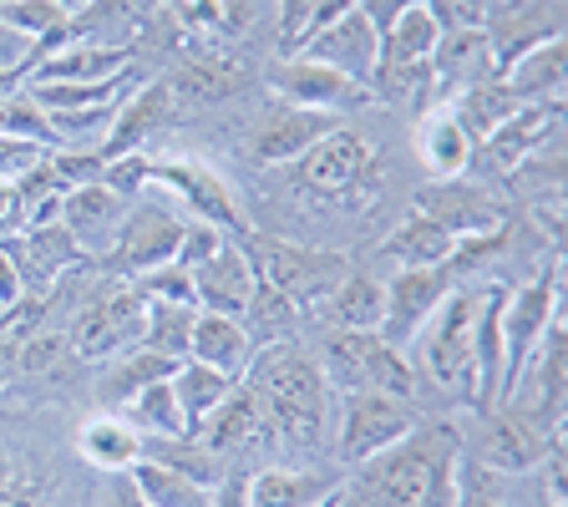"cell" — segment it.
<instances>
[{
    "instance_id": "1",
    "label": "cell",
    "mask_w": 568,
    "mask_h": 507,
    "mask_svg": "<svg viewBox=\"0 0 568 507\" xmlns=\"http://www.w3.org/2000/svg\"><path fill=\"white\" fill-rule=\"evenodd\" d=\"M239 381L264 402V412H270V422H274V447L280 452L310 457V452H320L331 442L335 391L325 386L315 355H310L305 345H295V341L260 345Z\"/></svg>"
},
{
    "instance_id": "2",
    "label": "cell",
    "mask_w": 568,
    "mask_h": 507,
    "mask_svg": "<svg viewBox=\"0 0 568 507\" xmlns=\"http://www.w3.org/2000/svg\"><path fill=\"white\" fill-rule=\"evenodd\" d=\"M447 452H462L457 426H412L396 447L361 462V477L345 487L361 497V507H416Z\"/></svg>"
},
{
    "instance_id": "3",
    "label": "cell",
    "mask_w": 568,
    "mask_h": 507,
    "mask_svg": "<svg viewBox=\"0 0 568 507\" xmlns=\"http://www.w3.org/2000/svg\"><path fill=\"white\" fill-rule=\"evenodd\" d=\"M244 249H248L254 274H260L264 284H274L300 315H315V310L335 295V284L355 270L335 249H305V244H290V239L244 234Z\"/></svg>"
},
{
    "instance_id": "4",
    "label": "cell",
    "mask_w": 568,
    "mask_h": 507,
    "mask_svg": "<svg viewBox=\"0 0 568 507\" xmlns=\"http://www.w3.org/2000/svg\"><path fill=\"white\" fill-rule=\"evenodd\" d=\"M142 325H148V300H142L128 280L102 284V290H92V295L77 305V315L67 320L71 355L102 366L112 355L142 345Z\"/></svg>"
},
{
    "instance_id": "5",
    "label": "cell",
    "mask_w": 568,
    "mask_h": 507,
    "mask_svg": "<svg viewBox=\"0 0 568 507\" xmlns=\"http://www.w3.org/2000/svg\"><path fill=\"white\" fill-rule=\"evenodd\" d=\"M473 320H477V290H457L452 284L447 300L437 305V315L426 320V331L412 341L422 376H432L442 391L473 396Z\"/></svg>"
},
{
    "instance_id": "6",
    "label": "cell",
    "mask_w": 568,
    "mask_h": 507,
    "mask_svg": "<svg viewBox=\"0 0 568 507\" xmlns=\"http://www.w3.org/2000/svg\"><path fill=\"white\" fill-rule=\"evenodd\" d=\"M554 320H564V264L548 260L544 274L508 290V305H503V396H497V406L513 396L518 371L528 366V355L538 351Z\"/></svg>"
},
{
    "instance_id": "7",
    "label": "cell",
    "mask_w": 568,
    "mask_h": 507,
    "mask_svg": "<svg viewBox=\"0 0 568 507\" xmlns=\"http://www.w3.org/2000/svg\"><path fill=\"white\" fill-rule=\"evenodd\" d=\"M412 426V402H396V396H381V391H351V396L335 402V457H341V467H361L376 452L396 447Z\"/></svg>"
},
{
    "instance_id": "8",
    "label": "cell",
    "mask_w": 568,
    "mask_h": 507,
    "mask_svg": "<svg viewBox=\"0 0 568 507\" xmlns=\"http://www.w3.org/2000/svg\"><path fill=\"white\" fill-rule=\"evenodd\" d=\"M503 406H518L544 437H564V406H568V320H554L528 366L518 371V386Z\"/></svg>"
},
{
    "instance_id": "9",
    "label": "cell",
    "mask_w": 568,
    "mask_h": 507,
    "mask_svg": "<svg viewBox=\"0 0 568 507\" xmlns=\"http://www.w3.org/2000/svg\"><path fill=\"white\" fill-rule=\"evenodd\" d=\"M412 213H422L426 224H437L452 239H483L508 229V203L477 178H432L426 189H416Z\"/></svg>"
},
{
    "instance_id": "10",
    "label": "cell",
    "mask_w": 568,
    "mask_h": 507,
    "mask_svg": "<svg viewBox=\"0 0 568 507\" xmlns=\"http://www.w3.org/2000/svg\"><path fill=\"white\" fill-rule=\"evenodd\" d=\"M148 189L173 193L189 209V219H209L234 239L248 234V219L239 209V199L229 193V183L199 158H148Z\"/></svg>"
},
{
    "instance_id": "11",
    "label": "cell",
    "mask_w": 568,
    "mask_h": 507,
    "mask_svg": "<svg viewBox=\"0 0 568 507\" xmlns=\"http://www.w3.org/2000/svg\"><path fill=\"white\" fill-rule=\"evenodd\" d=\"M193 442H199L203 452H213L224 467L229 462H244V457H270V452H280L274 447L270 412H264V402L244 386V381H239L224 402L193 426Z\"/></svg>"
},
{
    "instance_id": "12",
    "label": "cell",
    "mask_w": 568,
    "mask_h": 507,
    "mask_svg": "<svg viewBox=\"0 0 568 507\" xmlns=\"http://www.w3.org/2000/svg\"><path fill=\"white\" fill-rule=\"evenodd\" d=\"M564 26H568L564 0H487L483 41H487V51H493V71L503 77V71L518 57H528L532 47L564 41Z\"/></svg>"
},
{
    "instance_id": "13",
    "label": "cell",
    "mask_w": 568,
    "mask_h": 507,
    "mask_svg": "<svg viewBox=\"0 0 568 507\" xmlns=\"http://www.w3.org/2000/svg\"><path fill=\"white\" fill-rule=\"evenodd\" d=\"M371 173H376V148H371L366 132L345 128V122L335 132H325L295 163V183L315 199H351Z\"/></svg>"
},
{
    "instance_id": "14",
    "label": "cell",
    "mask_w": 568,
    "mask_h": 507,
    "mask_svg": "<svg viewBox=\"0 0 568 507\" xmlns=\"http://www.w3.org/2000/svg\"><path fill=\"white\" fill-rule=\"evenodd\" d=\"M178 244H183V213L142 193L128 203L122 234L112 244V264L122 270V280H138V274H153L163 264H178Z\"/></svg>"
},
{
    "instance_id": "15",
    "label": "cell",
    "mask_w": 568,
    "mask_h": 507,
    "mask_svg": "<svg viewBox=\"0 0 568 507\" xmlns=\"http://www.w3.org/2000/svg\"><path fill=\"white\" fill-rule=\"evenodd\" d=\"M548 447H554V437H544V432H538L518 406H493V412H483V432H477L473 467L477 473L523 477V473H532V467L544 462Z\"/></svg>"
},
{
    "instance_id": "16",
    "label": "cell",
    "mask_w": 568,
    "mask_h": 507,
    "mask_svg": "<svg viewBox=\"0 0 568 507\" xmlns=\"http://www.w3.org/2000/svg\"><path fill=\"white\" fill-rule=\"evenodd\" d=\"M452 274L442 270H396L386 280V315H381V341L412 355V341L426 331V320L437 315V305L447 300Z\"/></svg>"
},
{
    "instance_id": "17",
    "label": "cell",
    "mask_w": 568,
    "mask_h": 507,
    "mask_svg": "<svg viewBox=\"0 0 568 507\" xmlns=\"http://www.w3.org/2000/svg\"><path fill=\"white\" fill-rule=\"evenodd\" d=\"M564 138V102H523L508 122H497L473 153V168H493L508 178L528 153H538L544 142Z\"/></svg>"
},
{
    "instance_id": "18",
    "label": "cell",
    "mask_w": 568,
    "mask_h": 507,
    "mask_svg": "<svg viewBox=\"0 0 568 507\" xmlns=\"http://www.w3.org/2000/svg\"><path fill=\"white\" fill-rule=\"evenodd\" d=\"M295 57L320 61V67L341 71V77H351V82H361L371 92V77H376V61H381V36L371 31L366 16L351 6V11L335 16L331 26L310 31L305 41L295 47Z\"/></svg>"
},
{
    "instance_id": "19",
    "label": "cell",
    "mask_w": 568,
    "mask_h": 507,
    "mask_svg": "<svg viewBox=\"0 0 568 507\" xmlns=\"http://www.w3.org/2000/svg\"><path fill=\"white\" fill-rule=\"evenodd\" d=\"M122 219H128V199H118L106 183H77L61 193V229L82 260H112Z\"/></svg>"
},
{
    "instance_id": "20",
    "label": "cell",
    "mask_w": 568,
    "mask_h": 507,
    "mask_svg": "<svg viewBox=\"0 0 568 507\" xmlns=\"http://www.w3.org/2000/svg\"><path fill=\"white\" fill-rule=\"evenodd\" d=\"M503 305L508 284H477V320H473V406L477 416L493 412L503 396Z\"/></svg>"
},
{
    "instance_id": "21",
    "label": "cell",
    "mask_w": 568,
    "mask_h": 507,
    "mask_svg": "<svg viewBox=\"0 0 568 507\" xmlns=\"http://www.w3.org/2000/svg\"><path fill=\"white\" fill-rule=\"evenodd\" d=\"M0 249L11 254L16 274H21V284H26V295H47V290H57V284L82 264V254H77V244H71V234L61 224L21 229V234L0 239Z\"/></svg>"
},
{
    "instance_id": "22",
    "label": "cell",
    "mask_w": 568,
    "mask_h": 507,
    "mask_svg": "<svg viewBox=\"0 0 568 507\" xmlns=\"http://www.w3.org/2000/svg\"><path fill=\"white\" fill-rule=\"evenodd\" d=\"M335 128H341V118H331V112H310V107L280 102L270 118H260V128H254V163H264V168L300 163V158Z\"/></svg>"
},
{
    "instance_id": "23",
    "label": "cell",
    "mask_w": 568,
    "mask_h": 507,
    "mask_svg": "<svg viewBox=\"0 0 568 507\" xmlns=\"http://www.w3.org/2000/svg\"><path fill=\"white\" fill-rule=\"evenodd\" d=\"M128 67H138L128 41H97V36L82 41V36H71V41H61L57 51L36 61L26 82H106V77H122Z\"/></svg>"
},
{
    "instance_id": "24",
    "label": "cell",
    "mask_w": 568,
    "mask_h": 507,
    "mask_svg": "<svg viewBox=\"0 0 568 507\" xmlns=\"http://www.w3.org/2000/svg\"><path fill=\"white\" fill-rule=\"evenodd\" d=\"M193 280V305L209 310V315H244L248 290H254V264H248V249L239 239H229L219 254H209L203 264L189 270Z\"/></svg>"
},
{
    "instance_id": "25",
    "label": "cell",
    "mask_w": 568,
    "mask_h": 507,
    "mask_svg": "<svg viewBox=\"0 0 568 507\" xmlns=\"http://www.w3.org/2000/svg\"><path fill=\"white\" fill-rule=\"evenodd\" d=\"M280 102L290 107H310V112H331V118H345L351 107H366L371 92L341 71L320 67L310 57H290V67L280 71Z\"/></svg>"
},
{
    "instance_id": "26",
    "label": "cell",
    "mask_w": 568,
    "mask_h": 507,
    "mask_svg": "<svg viewBox=\"0 0 568 507\" xmlns=\"http://www.w3.org/2000/svg\"><path fill=\"white\" fill-rule=\"evenodd\" d=\"M493 51H487L483 31H442L437 51H432V97L452 102V97L473 92V87L493 82Z\"/></svg>"
},
{
    "instance_id": "27",
    "label": "cell",
    "mask_w": 568,
    "mask_h": 507,
    "mask_svg": "<svg viewBox=\"0 0 568 507\" xmlns=\"http://www.w3.org/2000/svg\"><path fill=\"white\" fill-rule=\"evenodd\" d=\"M473 153H477V142L467 138L457 112H452L447 102L426 107L422 122H416V158H422L426 173L432 178H467L473 173Z\"/></svg>"
},
{
    "instance_id": "28",
    "label": "cell",
    "mask_w": 568,
    "mask_h": 507,
    "mask_svg": "<svg viewBox=\"0 0 568 507\" xmlns=\"http://www.w3.org/2000/svg\"><path fill=\"white\" fill-rule=\"evenodd\" d=\"M71 447H77V457H82L87 467L118 477V473H128L132 462H142V432L122 412H92L77 426Z\"/></svg>"
},
{
    "instance_id": "29",
    "label": "cell",
    "mask_w": 568,
    "mask_h": 507,
    "mask_svg": "<svg viewBox=\"0 0 568 507\" xmlns=\"http://www.w3.org/2000/svg\"><path fill=\"white\" fill-rule=\"evenodd\" d=\"M173 371H178L173 355H158V351H148V345H132V351L102 361V376L92 381V396H97L102 412H122L138 391H148L153 381H168Z\"/></svg>"
},
{
    "instance_id": "30",
    "label": "cell",
    "mask_w": 568,
    "mask_h": 507,
    "mask_svg": "<svg viewBox=\"0 0 568 507\" xmlns=\"http://www.w3.org/2000/svg\"><path fill=\"white\" fill-rule=\"evenodd\" d=\"M381 315H386V280H376L371 270H351L335 284V295L315 310L325 331H381Z\"/></svg>"
},
{
    "instance_id": "31",
    "label": "cell",
    "mask_w": 568,
    "mask_h": 507,
    "mask_svg": "<svg viewBox=\"0 0 568 507\" xmlns=\"http://www.w3.org/2000/svg\"><path fill=\"white\" fill-rule=\"evenodd\" d=\"M183 361H203V366L224 371V376H244V366L254 361V341H248L244 320L239 315H209L199 310L193 320V335H189V355Z\"/></svg>"
},
{
    "instance_id": "32",
    "label": "cell",
    "mask_w": 568,
    "mask_h": 507,
    "mask_svg": "<svg viewBox=\"0 0 568 507\" xmlns=\"http://www.w3.org/2000/svg\"><path fill=\"white\" fill-rule=\"evenodd\" d=\"M341 487L335 473H315V467H290V462H264L248 473V507H310Z\"/></svg>"
},
{
    "instance_id": "33",
    "label": "cell",
    "mask_w": 568,
    "mask_h": 507,
    "mask_svg": "<svg viewBox=\"0 0 568 507\" xmlns=\"http://www.w3.org/2000/svg\"><path fill=\"white\" fill-rule=\"evenodd\" d=\"M168 112H173V92H168L163 82H142L138 92L122 102L118 122H112V132H106L102 163H106V158H122V153H142V148H148V138H153V132L168 122Z\"/></svg>"
},
{
    "instance_id": "34",
    "label": "cell",
    "mask_w": 568,
    "mask_h": 507,
    "mask_svg": "<svg viewBox=\"0 0 568 507\" xmlns=\"http://www.w3.org/2000/svg\"><path fill=\"white\" fill-rule=\"evenodd\" d=\"M371 345H376V331H320L315 355L320 376L335 396H351V391H366V366H371Z\"/></svg>"
},
{
    "instance_id": "35",
    "label": "cell",
    "mask_w": 568,
    "mask_h": 507,
    "mask_svg": "<svg viewBox=\"0 0 568 507\" xmlns=\"http://www.w3.org/2000/svg\"><path fill=\"white\" fill-rule=\"evenodd\" d=\"M142 87V71L128 67L122 77H106V82H26L21 92L31 97L41 112H77V107H106V102H128Z\"/></svg>"
},
{
    "instance_id": "36",
    "label": "cell",
    "mask_w": 568,
    "mask_h": 507,
    "mask_svg": "<svg viewBox=\"0 0 568 507\" xmlns=\"http://www.w3.org/2000/svg\"><path fill=\"white\" fill-rule=\"evenodd\" d=\"M248 82V67L244 57H229V51H199V57H189L183 67H178L173 87L168 92H183L193 97V102H224V97H234L239 87Z\"/></svg>"
},
{
    "instance_id": "37",
    "label": "cell",
    "mask_w": 568,
    "mask_h": 507,
    "mask_svg": "<svg viewBox=\"0 0 568 507\" xmlns=\"http://www.w3.org/2000/svg\"><path fill=\"white\" fill-rule=\"evenodd\" d=\"M503 82L523 97V102H564V82H568V41H544L528 57H518Z\"/></svg>"
},
{
    "instance_id": "38",
    "label": "cell",
    "mask_w": 568,
    "mask_h": 507,
    "mask_svg": "<svg viewBox=\"0 0 568 507\" xmlns=\"http://www.w3.org/2000/svg\"><path fill=\"white\" fill-rule=\"evenodd\" d=\"M452 249H457L452 234H442L437 224H426L422 213H406L402 224L390 229L386 244H381V254H386L396 270H442V264L452 260Z\"/></svg>"
},
{
    "instance_id": "39",
    "label": "cell",
    "mask_w": 568,
    "mask_h": 507,
    "mask_svg": "<svg viewBox=\"0 0 568 507\" xmlns=\"http://www.w3.org/2000/svg\"><path fill=\"white\" fill-rule=\"evenodd\" d=\"M437 41H442V26L432 21V11H426V6H416V11H406L402 21H396L386 36H381V61H376V71L426 67V61H432V51H437Z\"/></svg>"
},
{
    "instance_id": "40",
    "label": "cell",
    "mask_w": 568,
    "mask_h": 507,
    "mask_svg": "<svg viewBox=\"0 0 568 507\" xmlns=\"http://www.w3.org/2000/svg\"><path fill=\"white\" fill-rule=\"evenodd\" d=\"M244 331L248 341H254V351L260 345H284V341H295L300 325H305V315H300L290 300L274 290V284H264L260 274H254V290H248V305H244Z\"/></svg>"
},
{
    "instance_id": "41",
    "label": "cell",
    "mask_w": 568,
    "mask_h": 507,
    "mask_svg": "<svg viewBox=\"0 0 568 507\" xmlns=\"http://www.w3.org/2000/svg\"><path fill=\"white\" fill-rule=\"evenodd\" d=\"M132 487L142 493V503L148 507H213V487H203L199 477H183L173 473V467H163V462H132L128 467Z\"/></svg>"
},
{
    "instance_id": "42",
    "label": "cell",
    "mask_w": 568,
    "mask_h": 507,
    "mask_svg": "<svg viewBox=\"0 0 568 507\" xmlns=\"http://www.w3.org/2000/svg\"><path fill=\"white\" fill-rule=\"evenodd\" d=\"M71 341H67V325H36L11 355V376L16 381H57L61 371L71 366Z\"/></svg>"
},
{
    "instance_id": "43",
    "label": "cell",
    "mask_w": 568,
    "mask_h": 507,
    "mask_svg": "<svg viewBox=\"0 0 568 507\" xmlns=\"http://www.w3.org/2000/svg\"><path fill=\"white\" fill-rule=\"evenodd\" d=\"M173 396H178V406H183V422H189V437H193V426L203 422V416L213 412V406L224 402L229 391L239 386L234 376H224V371H213V366H203V361H178V371L173 376Z\"/></svg>"
},
{
    "instance_id": "44",
    "label": "cell",
    "mask_w": 568,
    "mask_h": 507,
    "mask_svg": "<svg viewBox=\"0 0 568 507\" xmlns=\"http://www.w3.org/2000/svg\"><path fill=\"white\" fill-rule=\"evenodd\" d=\"M452 112H457V122L467 128V138L473 142H483L487 132L497 128V122H508L513 112L523 107V97L513 92L503 77H493V82H483V87H473V92H462V97H452Z\"/></svg>"
},
{
    "instance_id": "45",
    "label": "cell",
    "mask_w": 568,
    "mask_h": 507,
    "mask_svg": "<svg viewBox=\"0 0 568 507\" xmlns=\"http://www.w3.org/2000/svg\"><path fill=\"white\" fill-rule=\"evenodd\" d=\"M122 416L142 432V442L189 437V422H183V406H178V396H173V381H153L148 391H138V396L122 406Z\"/></svg>"
},
{
    "instance_id": "46",
    "label": "cell",
    "mask_w": 568,
    "mask_h": 507,
    "mask_svg": "<svg viewBox=\"0 0 568 507\" xmlns=\"http://www.w3.org/2000/svg\"><path fill=\"white\" fill-rule=\"evenodd\" d=\"M193 320H199V305H178V300H148L142 345H148V351H158V355H173V361H183V355H189Z\"/></svg>"
},
{
    "instance_id": "47",
    "label": "cell",
    "mask_w": 568,
    "mask_h": 507,
    "mask_svg": "<svg viewBox=\"0 0 568 507\" xmlns=\"http://www.w3.org/2000/svg\"><path fill=\"white\" fill-rule=\"evenodd\" d=\"M416 366L412 355L396 351V345H386L376 335V345H371V366H366V391H381V396H396V402H416Z\"/></svg>"
},
{
    "instance_id": "48",
    "label": "cell",
    "mask_w": 568,
    "mask_h": 507,
    "mask_svg": "<svg viewBox=\"0 0 568 507\" xmlns=\"http://www.w3.org/2000/svg\"><path fill=\"white\" fill-rule=\"evenodd\" d=\"M47 142L36 138H16V132H0V183H21L26 173H36V168L47 163Z\"/></svg>"
},
{
    "instance_id": "49",
    "label": "cell",
    "mask_w": 568,
    "mask_h": 507,
    "mask_svg": "<svg viewBox=\"0 0 568 507\" xmlns=\"http://www.w3.org/2000/svg\"><path fill=\"white\" fill-rule=\"evenodd\" d=\"M97 183H106V189L118 193V199H142L148 193V153H122V158H106L102 163V178Z\"/></svg>"
},
{
    "instance_id": "50",
    "label": "cell",
    "mask_w": 568,
    "mask_h": 507,
    "mask_svg": "<svg viewBox=\"0 0 568 507\" xmlns=\"http://www.w3.org/2000/svg\"><path fill=\"white\" fill-rule=\"evenodd\" d=\"M128 284L142 300H178V305H193V280L183 264H163V270L138 274V280H128Z\"/></svg>"
},
{
    "instance_id": "51",
    "label": "cell",
    "mask_w": 568,
    "mask_h": 507,
    "mask_svg": "<svg viewBox=\"0 0 568 507\" xmlns=\"http://www.w3.org/2000/svg\"><path fill=\"white\" fill-rule=\"evenodd\" d=\"M229 239H234V234H224V229L209 224V219H183V244H178V264H183V270H193V264H203L209 254H219Z\"/></svg>"
},
{
    "instance_id": "52",
    "label": "cell",
    "mask_w": 568,
    "mask_h": 507,
    "mask_svg": "<svg viewBox=\"0 0 568 507\" xmlns=\"http://www.w3.org/2000/svg\"><path fill=\"white\" fill-rule=\"evenodd\" d=\"M442 31H483L487 0H422Z\"/></svg>"
},
{
    "instance_id": "53",
    "label": "cell",
    "mask_w": 568,
    "mask_h": 507,
    "mask_svg": "<svg viewBox=\"0 0 568 507\" xmlns=\"http://www.w3.org/2000/svg\"><path fill=\"white\" fill-rule=\"evenodd\" d=\"M351 6H355V11H361V16H366V26H371V31H376V36H386L390 26L402 21L406 11H416L422 0H351Z\"/></svg>"
},
{
    "instance_id": "54",
    "label": "cell",
    "mask_w": 568,
    "mask_h": 507,
    "mask_svg": "<svg viewBox=\"0 0 568 507\" xmlns=\"http://www.w3.org/2000/svg\"><path fill=\"white\" fill-rule=\"evenodd\" d=\"M213 507H248V473L244 467H229L224 483L213 487Z\"/></svg>"
},
{
    "instance_id": "55",
    "label": "cell",
    "mask_w": 568,
    "mask_h": 507,
    "mask_svg": "<svg viewBox=\"0 0 568 507\" xmlns=\"http://www.w3.org/2000/svg\"><path fill=\"white\" fill-rule=\"evenodd\" d=\"M97 507H148V503H142V493L132 487V477H128V473H118V477H112V487L102 493V503H97Z\"/></svg>"
},
{
    "instance_id": "56",
    "label": "cell",
    "mask_w": 568,
    "mask_h": 507,
    "mask_svg": "<svg viewBox=\"0 0 568 507\" xmlns=\"http://www.w3.org/2000/svg\"><path fill=\"white\" fill-rule=\"evenodd\" d=\"M16 300H26V284H21V274H16L11 254L0 249V310H11Z\"/></svg>"
},
{
    "instance_id": "57",
    "label": "cell",
    "mask_w": 568,
    "mask_h": 507,
    "mask_svg": "<svg viewBox=\"0 0 568 507\" xmlns=\"http://www.w3.org/2000/svg\"><path fill=\"white\" fill-rule=\"evenodd\" d=\"M457 507H503V503L483 487V473H467V467H462V503Z\"/></svg>"
},
{
    "instance_id": "58",
    "label": "cell",
    "mask_w": 568,
    "mask_h": 507,
    "mask_svg": "<svg viewBox=\"0 0 568 507\" xmlns=\"http://www.w3.org/2000/svg\"><path fill=\"white\" fill-rule=\"evenodd\" d=\"M16 87H26V82H21V77H11V71H0V102H6V97H11V92H16Z\"/></svg>"
},
{
    "instance_id": "59",
    "label": "cell",
    "mask_w": 568,
    "mask_h": 507,
    "mask_svg": "<svg viewBox=\"0 0 568 507\" xmlns=\"http://www.w3.org/2000/svg\"><path fill=\"white\" fill-rule=\"evenodd\" d=\"M341 493H345V483H341V487H331V493H325V497H315V503H310V507H341Z\"/></svg>"
},
{
    "instance_id": "60",
    "label": "cell",
    "mask_w": 568,
    "mask_h": 507,
    "mask_svg": "<svg viewBox=\"0 0 568 507\" xmlns=\"http://www.w3.org/2000/svg\"><path fill=\"white\" fill-rule=\"evenodd\" d=\"M341 507H361V497H355L351 487H345V493H341Z\"/></svg>"
},
{
    "instance_id": "61",
    "label": "cell",
    "mask_w": 568,
    "mask_h": 507,
    "mask_svg": "<svg viewBox=\"0 0 568 507\" xmlns=\"http://www.w3.org/2000/svg\"><path fill=\"white\" fill-rule=\"evenodd\" d=\"M71 11H87V6H102V0H67Z\"/></svg>"
},
{
    "instance_id": "62",
    "label": "cell",
    "mask_w": 568,
    "mask_h": 507,
    "mask_svg": "<svg viewBox=\"0 0 568 507\" xmlns=\"http://www.w3.org/2000/svg\"><path fill=\"white\" fill-rule=\"evenodd\" d=\"M0 6H6V0H0Z\"/></svg>"
}]
</instances>
